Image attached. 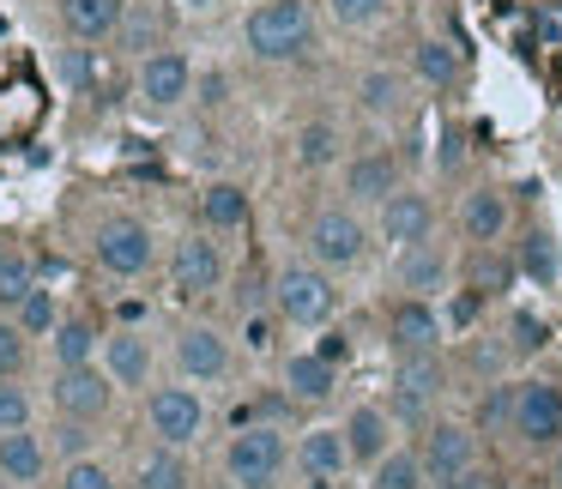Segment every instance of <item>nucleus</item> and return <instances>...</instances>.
<instances>
[{"instance_id":"f257e3e1","label":"nucleus","mask_w":562,"mask_h":489,"mask_svg":"<svg viewBox=\"0 0 562 489\" xmlns=\"http://www.w3.org/2000/svg\"><path fill=\"white\" fill-rule=\"evenodd\" d=\"M243 49L260 67H291L315 55V7L308 0H260L243 25Z\"/></svg>"},{"instance_id":"f03ea898","label":"nucleus","mask_w":562,"mask_h":489,"mask_svg":"<svg viewBox=\"0 0 562 489\" xmlns=\"http://www.w3.org/2000/svg\"><path fill=\"white\" fill-rule=\"evenodd\" d=\"M448 393V363L441 351H405L393 356V375H387V417L400 435H424L436 423V405Z\"/></svg>"},{"instance_id":"7ed1b4c3","label":"nucleus","mask_w":562,"mask_h":489,"mask_svg":"<svg viewBox=\"0 0 562 489\" xmlns=\"http://www.w3.org/2000/svg\"><path fill=\"white\" fill-rule=\"evenodd\" d=\"M272 315L284 320V327L296 332H315L333 320V308H339V284H333L327 266H315V260H291V266L272 272Z\"/></svg>"},{"instance_id":"20e7f679","label":"nucleus","mask_w":562,"mask_h":489,"mask_svg":"<svg viewBox=\"0 0 562 489\" xmlns=\"http://www.w3.org/2000/svg\"><path fill=\"white\" fill-rule=\"evenodd\" d=\"M284 465H291V441H284L279 423L231 429V441H224V477L236 489H279Z\"/></svg>"},{"instance_id":"39448f33","label":"nucleus","mask_w":562,"mask_h":489,"mask_svg":"<svg viewBox=\"0 0 562 489\" xmlns=\"http://www.w3.org/2000/svg\"><path fill=\"white\" fill-rule=\"evenodd\" d=\"M508 441L520 453H557L562 447V375H526L520 380Z\"/></svg>"},{"instance_id":"423d86ee","label":"nucleus","mask_w":562,"mask_h":489,"mask_svg":"<svg viewBox=\"0 0 562 489\" xmlns=\"http://www.w3.org/2000/svg\"><path fill=\"white\" fill-rule=\"evenodd\" d=\"M303 242H308V260L339 278V272H351V266L369 260V224H363L357 206H327V212H315V224H308Z\"/></svg>"},{"instance_id":"0eeeda50","label":"nucleus","mask_w":562,"mask_h":489,"mask_svg":"<svg viewBox=\"0 0 562 489\" xmlns=\"http://www.w3.org/2000/svg\"><path fill=\"white\" fill-rule=\"evenodd\" d=\"M91 260L110 278H146L151 260H158V236H151L146 218H103L91 230Z\"/></svg>"},{"instance_id":"6e6552de","label":"nucleus","mask_w":562,"mask_h":489,"mask_svg":"<svg viewBox=\"0 0 562 489\" xmlns=\"http://www.w3.org/2000/svg\"><path fill=\"white\" fill-rule=\"evenodd\" d=\"M417 453H424L429 484H453V477L477 471V429L460 423V417H436V423L417 435Z\"/></svg>"},{"instance_id":"1a4fd4ad","label":"nucleus","mask_w":562,"mask_h":489,"mask_svg":"<svg viewBox=\"0 0 562 489\" xmlns=\"http://www.w3.org/2000/svg\"><path fill=\"white\" fill-rule=\"evenodd\" d=\"M134 98H139V110H151V115L182 110V103L194 98V67H188V55L182 49H151L146 61H139Z\"/></svg>"},{"instance_id":"9d476101","label":"nucleus","mask_w":562,"mask_h":489,"mask_svg":"<svg viewBox=\"0 0 562 489\" xmlns=\"http://www.w3.org/2000/svg\"><path fill=\"white\" fill-rule=\"evenodd\" d=\"M146 423L164 447H194L200 429H206V399H200V387H188V380L182 387H151Z\"/></svg>"},{"instance_id":"9b49d317","label":"nucleus","mask_w":562,"mask_h":489,"mask_svg":"<svg viewBox=\"0 0 562 489\" xmlns=\"http://www.w3.org/2000/svg\"><path fill=\"white\" fill-rule=\"evenodd\" d=\"M375 236L393 248V254L429 242V236H436V206H429L424 187H400V194L381 200V206H375Z\"/></svg>"},{"instance_id":"f8f14e48","label":"nucleus","mask_w":562,"mask_h":489,"mask_svg":"<svg viewBox=\"0 0 562 489\" xmlns=\"http://www.w3.org/2000/svg\"><path fill=\"white\" fill-rule=\"evenodd\" d=\"M170 284H176V296H212L224 284V248L212 242V230H188L182 242L170 248Z\"/></svg>"},{"instance_id":"ddd939ff","label":"nucleus","mask_w":562,"mask_h":489,"mask_svg":"<svg viewBox=\"0 0 562 489\" xmlns=\"http://www.w3.org/2000/svg\"><path fill=\"white\" fill-rule=\"evenodd\" d=\"M110 399H115V375L98 363L86 368H55V411L74 417V423H98L110 417Z\"/></svg>"},{"instance_id":"4468645a","label":"nucleus","mask_w":562,"mask_h":489,"mask_svg":"<svg viewBox=\"0 0 562 489\" xmlns=\"http://www.w3.org/2000/svg\"><path fill=\"white\" fill-rule=\"evenodd\" d=\"M441 339H448V320H441V308L429 303V296H400V303H387V351L393 356L441 351Z\"/></svg>"},{"instance_id":"2eb2a0df","label":"nucleus","mask_w":562,"mask_h":489,"mask_svg":"<svg viewBox=\"0 0 562 489\" xmlns=\"http://www.w3.org/2000/svg\"><path fill=\"white\" fill-rule=\"evenodd\" d=\"M460 236L472 248H496L502 236H508V224H514V206H508V194H502L496 182H477V187H465L460 194Z\"/></svg>"},{"instance_id":"dca6fc26","label":"nucleus","mask_w":562,"mask_h":489,"mask_svg":"<svg viewBox=\"0 0 562 489\" xmlns=\"http://www.w3.org/2000/svg\"><path fill=\"white\" fill-rule=\"evenodd\" d=\"M339 182H345V206H357V212H363V206H381V200H387V194H400V158H393V151H357V158H345V175H339Z\"/></svg>"},{"instance_id":"f3484780","label":"nucleus","mask_w":562,"mask_h":489,"mask_svg":"<svg viewBox=\"0 0 562 489\" xmlns=\"http://www.w3.org/2000/svg\"><path fill=\"white\" fill-rule=\"evenodd\" d=\"M393 284H400L405 296H429V303H436V296L453 284V254H448L441 242L405 248V254L393 260Z\"/></svg>"},{"instance_id":"a211bd4d","label":"nucleus","mask_w":562,"mask_h":489,"mask_svg":"<svg viewBox=\"0 0 562 489\" xmlns=\"http://www.w3.org/2000/svg\"><path fill=\"white\" fill-rule=\"evenodd\" d=\"M176 368H182L188 380H224L231 375V339H224L218 327H182L176 332Z\"/></svg>"},{"instance_id":"6ab92c4d","label":"nucleus","mask_w":562,"mask_h":489,"mask_svg":"<svg viewBox=\"0 0 562 489\" xmlns=\"http://www.w3.org/2000/svg\"><path fill=\"white\" fill-rule=\"evenodd\" d=\"M393 417L387 405H351V417H345V441H351V465H363V471H375L381 459L393 453Z\"/></svg>"},{"instance_id":"aec40b11","label":"nucleus","mask_w":562,"mask_h":489,"mask_svg":"<svg viewBox=\"0 0 562 489\" xmlns=\"http://www.w3.org/2000/svg\"><path fill=\"white\" fill-rule=\"evenodd\" d=\"M296 471L303 477H345L351 471V441L345 423H315L296 435Z\"/></svg>"},{"instance_id":"412c9836","label":"nucleus","mask_w":562,"mask_h":489,"mask_svg":"<svg viewBox=\"0 0 562 489\" xmlns=\"http://www.w3.org/2000/svg\"><path fill=\"white\" fill-rule=\"evenodd\" d=\"M279 387L291 393L296 405H327L333 393H339V368H333L321 351H291L279 363Z\"/></svg>"},{"instance_id":"4be33fe9","label":"nucleus","mask_w":562,"mask_h":489,"mask_svg":"<svg viewBox=\"0 0 562 489\" xmlns=\"http://www.w3.org/2000/svg\"><path fill=\"white\" fill-rule=\"evenodd\" d=\"M55 13H61L74 43H115V31L127 19V0H55Z\"/></svg>"},{"instance_id":"5701e85b","label":"nucleus","mask_w":562,"mask_h":489,"mask_svg":"<svg viewBox=\"0 0 562 489\" xmlns=\"http://www.w3.org/2000/svg\"><path fill=\"white\" fill-rule=\"evenodd\" d=\"M405 103H412V79H405L400 67H369V73L357 79V110H363L369 122H400Z\"/></svg>"},{"instance_id":"b1692460","label":"nucleus","mask_w":562,"mask_h":489,"mask_svg":"<svg viewBox=\"0 0 562 489\" xmlns=\"http://www.w3.org/2000/svg\"><path fill=\"white\" fill-rule=\"evenodd\" d=\"M412 79H417V86H429V91H453L465 79V49H460V43H448V37H417Z\"/></svg>"},{"instance_id":"393cba45","label":"nucleus","mask_w":562,"mask_h":489,"mask_svg":"<svg viewBox=\"0 0 562 489\" xmlns=\"http://www.w3.org/2000/svg\"><path fill=\"white\" fill-rule=\"evenodd\" d=\"M103 368L115 375V387H146V380H151V344H146V332H134V327L110 332V339H103Z\"/></svg>"},{"instance_id":"a878e982","label":"nucleus","mask_w":562,"mask_h":489,"mask_svg":"<svg viewBox=\"0 0 562 489\" xmlns=\"http://www.w3.org/2000/svg\"><path fill=\"white\" fill-rule=\"evenodd\" d=\"M134 489H194V465H188V447H146L134 459Z\"/></svg>"},{"instance_id":"bb28decb","label":"nucleus","mask_w":562,"mask_h":489,"mask_svg":"<svg viewBox=\"0 0 562 489\" xmlns=\"http://www.w3.org/2000/svg\"><path fill=\"white\" fill-rule=\"evenodd\" d=\"M43 471H49V447H43V435H31V429H7V435H0V477H7V484H37Z\"/></svg>"},{"instance_id":"cd10ccee","label":"nucleus","mask_w":562,"mask_h":489,"mask_svg":"<svg viewBox=\"0 0 562 489\" xmlns=\"http://www.w3.org/2000/svg\"><path fill=\"white\" fill-rule=\"evenodd\" d=\"M200 224H206L212 236L248 230V187L243 182H212L206 194H200Z\"/></svg>"},{"instance_id":"c85d7f7f","label":"nucleus","mask_w":562,"mask_h":489,"mask_svg":"<svg viewBox=\"0 0 562 489\" xmlns=\"http://www.w3.org/2000/svg\"><path fill=\"white\" fill-rule=\"evenodd\" d=\"M339 151H345V134H339V122H303L296 127V139H291V158H296V170H333L339 163Z\"/></svg>"},{"instance_id":"c756f323","label":"nucleus","mask_w":562,"mask_h":489,"mask_svg":"<svg viewBox=\"0 0 562 489\" xmlns=\"http://www.w3.org/2000/svg\"><path fill=\"white\" fill-rule=\"evenodd\" d=\"M49 351H55V368L98 363V320H91V315H67L61 327L49 332Z\"/></svg>"},{"instance_id":"7c9ffc66","label":"nucleus","mask_w":562,"mask_h":489,"mask_svg":"<svg viewBox=\"0 0 562 489\" xmlns=\"http://www.w3.org/2000/svg\"><path fill=\"white\" fill-rule=\"evenodd\" d=\"M514 399H520V380H490V387L477 393V411H472L477 435H508L514 429Z\"/></svg>"},{"instance_id":"2f4dec72","label":"nucleus","mask_w":562,"mask_h":489,"mask_svg":"<svg viewBox=\"0 0 562 489\" xmlns=\"http://www.w3.org/2000/svg\"><path fill=\"white\" fill-rule=\"evenodd\" d=\"M557 272H562L557 236H550L544 224H532V230H526V242H520V278H532L538 291H544V284H557Z\"/></svg>"},{"instance_id":"473e14b6","label":"nucleus","mask_w":562,"mask_h":489,"mask_svg":"<svg viewBox=\"0 0 562 489\" xmlns=\"http://www.w3.org/2000/svg\"><path fill=\"white\" fill-rule=\"evenodd\" d=\"M369 489H429L424 453H417V447H393L387 459L369 471Z\"/></svg>"},{"instance_id":"72a5a7b5","label":"nucleus","mask_w":562,"mask_h":489,"mask_svg":"<svg viewBox=\"0 0 562 489\" xmlns=\"http://www.w3.org/2000/svg\"><path fill=\"white\" fill-rule=\"evenodd\" d=\"M158 37H164L158 7H146V0H127V19H122V31H115V43H122L127 55H139V61H146V49H158Z\"/></svg>"},{"instance_id":"f704fd0d","label":"nucleus","mask_w":562,"mask_h":489,"mask_svg":"<svg viewBox=\"0 0 562 489\" xmlns=\"http://www.w3.org/2000/svg\"><path fill=\"white\" fill-rule=\"evenodd\" d=\"M55 73H61L67 91H98L103 86V55L98 43H74V49L55 55Z\"/></svg>"},{"instance_id":"c9c22d12","label":"nucleus","mask_w":562,"mask_h":489,"mask_svg":"<svg viewBox=\"0 0 562 489\" xmlns=\"http://www.w3.org/2000/svg\"><path fill=\"white\" fill-rule=\"evenodd\" d=\"M31 291H37V260L19 248H0V308H19Z\"/></svg>"},{"instance_id":"e433bc0d","label":"nucleus","mask_w":562,"mask_h":489,"mask_svg":"<svg viewBox=\"0 0 562 489\" xmlns=\"http://www.w3.org/2000/svg\"><path fill=\"white\" fill-rule=\"evenodd\" d=\"M13 320H19V327H25V332H31V339H49V332L61 327L67 315H61V303H55V291H43V284H37V291H31L25 303L13 308Z\"/></svg>"},{"instance_id":"4c0bfd02","label":"nucleus","mask_w":562,"mask_h":489,"mask_svg":"<svg viewBox=\"0 0 562 489\" xmlns=\"http://www.w3.org/2000/svg\"><path fill=\"white\" fill-rule=\"evenodd\" d=\"M25 339H31V332L0 308V380H19V368H25V356H31Z\"/></svg>"},{"instance_id":"58836bf2","label":"nucleus","mask_w":562,"mask_h":489,"mask_svg":"<svg viewBox=\"0 0 562 489\" xmlns=\"http://www.w3.org/2000/svg\"><path fill=\"white\" fill-rule=\"evenodd\" d=\"M327 19L339 31H369L387 19V0H327Z\"/></svg>"},{"instance_id":"ea45409f","label":"nucleus","mask_w":562,"mask_h":489,"mask_svg":"<svg viewBox=\"0 0 562 489\" xmlns=\"http://www.w3.org/2000/svg\"><path fill=\"white\" fill-rule=\"evenodd\" d=\"M61 489H122L115 484V471L103 459H91V453H79V459H67L61 471Z\"/></svg>"},{"instance_id":"a19ab883","label":"nucleus","mask_w":562,"mask_h":489,"mask_svg":"<svg viewBox=\"0 0 562 489\" xmlns=\"http://www.w3.org/2000/svg\"><path fill=\"white\" fill-rule=\"evenodd\" d=\"M544 339H550V327L532 315V308H520V315L508 320V351L514 356H538V351H544Z\"/></svg>"},{"instance_id":"79ce46f5","label":"nucleus","mask_w":562,"mask_h":489,"mask_svg":"<svg viewBox=\"0 0 562 489\" xmlns=\"http://www.w3.org/2000/svg\"><path fill=\"white\" fill-rule=\"evenodd\" d=\"M7 429H31V393L19 380H0V435Z\"/></svg>"},{"instance_id":"37998d69","label":"nucleus","mask_w":562,"mask_h":489,"mask_svg":"<svg viewBox=\"0 0 562 489\" xmlns=\"http://www.w3.org/2000/svg\"><path fill=\"white\" fill-rule=\"evenodd\" d=\"M436 170H441V175H460V170H465V134H460V127H441Z\"/></svg>"},{"instance_id":"c03bdc74","label":"nucleus","mask_w":562,"mask_h":489,"mask_svg":"<svg viewBox=\"0 0 562 489\" xmlns=\"http://www.w3.org/2000/svg\"><path fill=\"white\" fill-rule=\"evenodd\" d=\"M272 320H279V315H260V308H255V315H243V344H248L255 356L272 351Z\"/></svg>"},{"instance_id":"a18cd8bd","label":"nucleus","mask_w":562,"mask_h":489,"mask_svg":"<svg viewBox=\"0 0 562 489\" xmlns=\"http://www.w3.org/2000/svg\"><path fill=\"white\" fill-rule=\"evenodd\" d=\"M315 351L327 356L333 368H345V363H351V332H345V327H327V332H321V344H315Z\"/></svg>"},{"instance_id":"49530a36","label":"nucleus","mask_w":562,"mask_h":489,"mask_svg":"<svg viewBox=\"0 0 562 489\" xmlns=\"http://www.w3.org/2000/svg\"><path fill=\"white\" fill-rule=\"evenodd\" d=\"M490 477L484 471H465V477H453V484H429V489H484Z\"/></svg>"},{"instance_id":"de8ad7c7","label":"nucleus","mask_w":562,"mask_h":489,"mask_svg":"<svg viewBox=\"0 0 562 489\" xmlns=\"http://www.w3.org/2000/svg\"><path fill=\"white\" fill-rule=\"evenodd\" d=\"M176 7H182V13H212L218 0H176Z\"/></svg>"},{"instance_id":"09e8293b","label":"nucleus","mask_w":562,"mask_h":489,"mask_svg":"<svg viewBox=\"0 0 562 489\" xmlns=\"http://www.w3.org/2000/svg\"><path fill=\"white\" fill-rule=\"evenodd\" d=\"M550 484H557V489H562V447H557V453H550Z\"/></svg>"},{"instance_id":"8fccbe9b","label":"nucleus","mask_w":562,"mask_h":489,"mask_svg":"<svg viewBox=\"0 0 562 489\" xmlns=\"http://www.w3.org/2000/svg\"><path fill=\"white\" fill-rule=\"evenodd\" d=\"M308 489H345L339 477H308Z\"/></svg>"},{"instance_id":"3c124183","label":"nucleus","mask_w":562,"mask_h":489,"mask_svg":"<svg viewBox=\"0 0 562 489\" xmlns=\"http://www.w3.org/2000/svg\"><path fill=\"white\" fill-rule=\"evenodd\" d=\"M212 489H236V484H231V477H224V484H212Z\"/></svg>"}]
</instances>
